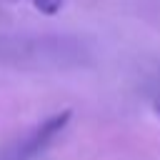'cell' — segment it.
<instances>
[{"mask_svg":"<svg viewBox=\"0 0 160 160\" xmlns=\"http://www.w3.org/2000/svg\"><path fill=\"white\" fill-rule=\"evenodd\" d=\"M68 118H70V112L65 110L62 115H55V118H50L42 128H38V132H35V135H32V140L28 142V155H32V152H38L40 148H45V145H48V140H50V138H55V135L65 128Z\"/></svg>","mask_w":160,"mask_h":160,"instance_id":"obj_1","label":"cell"},{"mask_svg":"<svg viewBox=\"0 0 160 160\" xmlns=\"http://www.w3.org/2000/svg\"><path fill=\"white\" fill-rule=\"evenodd\" d=\"M35 10L45 12V15H55L60 8H62V0H30Z\"/></svg>","mask_w":160,"mask_h":160,"instance_id":"obj_2","label":"cell"}]
</instances>
